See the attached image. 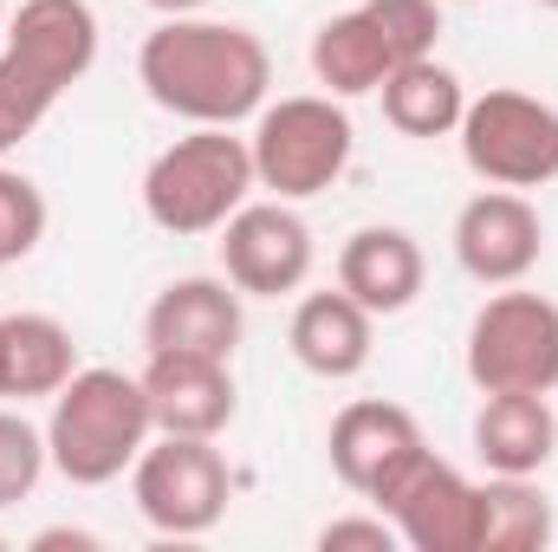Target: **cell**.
Listing matches in <instances>:
<instances>
[{"mask_svg": "<svg viewBox=\"0 0 558 552\" xmlns=\"http://www.w3.org/2000/svg\"><path fill=\"white\" fill-rule=\"evenodd\" d=\"M137 85L149 92L156 111L182 124L234 131L241 118H260L267 85H274V52L241 20L175 13L137 46Z\"/></svg>", "mask_w": 558, "mask_h": 552, "instance_id": "obj_1", "label": "cell"}, {"mask_svg": "<svg viewBox=\"0 0 558 552\" xmlns=\"http://www.w3.org/2000/svg\"><path fill=\"white\" fill-rule=\"evenodd\" d=\"M149 435H156V416H149L143 377L111 371V364H78L46 416V455L72 488L124 481L149 448Z\"/></svg>", "mask_w": 558, "mask_h": 552, "instance_id": "obj_2", "label": "cell"}, {"mask_svg": "<svg viewBox=\"0 0 558 552\" xmlns=\"http://www.w3.org/2000/svg\"><path fill=\"white\" fill-rule=\"evenodd\" d=\"M254 189H260V176H254L247 137H234L221 124H195L189 137H175L169 149L149 156V169H143V215L162 235L195 241V235H221V221Z\"/></svg>", "mask_w": 558, "mask_h": 552, "instance_id": "obj_3", "label": "cell"}, {"mask_svg": "<svg viewBox=\"0 0 558 552\" xmlns=\"http://www.w3.org/2000/svg\"><path fill=\"white\" fill-rule=\"evenodd\" d=\"M247 149H254V176H260V189H274L279 202H312V195H325V189L351 169L357 131H351L344 98H331V92H305V98L260 105Z\"/></svg>", "mask_w": 558, "mask_h": 552, "instance_id": "obj_4", "label": "cell"}, {"mask_svg": "<svg viewBox=\"0 0 558 552\" xmlns=\"http://www.w3.org/2000/svg\"><path fill=\"white\" fill-rule=\"evenodd\" d=\"M461 163L487 182V189H546L558 182V105L533 98V92H481L468 98L461 124Z\"/></svg>", "mask_w": 558, "mask_h": 552, "instance_id": "obj_5", "label": "cell"}, {"mask_svg": "<svg viewBox=\"0 0 558 552\" xmlns=\"http://www.w3.org/2000/svg\"><path fill=\"white\" fill-rule=\"evenodd\" d=\"M131 501L169 540L215 533L228 520V501H234L228 455L215 448V435H149V448L131 468Z\"/></svg>", "mask_w": 558, "mask_h": 552, "instance_id": "obj_6", "label": "cell"}, {"mask_svg": "<svg viewBox=\"0 0 558 552\" xmlns=\"http://www.w3.org/2000/svg\"><path fill=\"white\" fill-rule=\"evenodd\" d=\"M468 384L487 391H558V299L500 286L468 325Z\"/></svg>", "mask_w": 558, "mask_h": 552, "instance_id": "obj_7", "label": "cell"}, {"mask_svg": "<svg viewBox=\"0 0 558 552\" xmlns=\"http://www.w3.org/2000/svg\"><path fill=\"white\" fill-rule=\"evenodd\" d=\"M377 514L416 552H481V481H468L454 461H441L428 442L371 494Z\"/></svg>", "mask_w": 558, "mask_h": 552, "instance_id": "obj_8", "label": "cell"}, {"mask_svg": "<svg viewBox=\"0 0 558 552\" xmlns=\"http://www.w3.org/2000/svg\"><path fill=\"white\" fill-rule=\"evenodd\" d=\"M221 274L241 286V299H286L312 279V228L292 202H241L221 221Z\"/></svg>", "mask_w": 558, "mask_h": 552, "instance_id": "obj_9", "label": "cell"}, {"mask_svg": "<svg viewBox=\"0 0 558 552\" xmlns=\"http://www.w3.org/2000/svg\"><path fill=\"white\" fill-rule=\"evenodd\" d=\"M546 254V221L520 189H481L454 215V261L474 286H520Z\"/></svg>", "mask_w": 558, "mask_h": 552, "instance_id": "obj_10", "label": "cell"}, {"mask_svg": "<svg viewBox=\"0 0 558 552\" xmlns=\"http://www.w3.org/2000/svg\"><path fill=\"white\" fill-rule=\"evenodd\" d=\"M241 332H247V312H241V286L228 274L169 279L143 312V345L149 351H189V358H228L234 364Z\"/></svg>", "mask_w": 558, "mask_h": 552, "instance_id": "obj_11", "label": "cell"}, {"mask_svg": "<svg viewBox=\"0 0 558 552\" xmlns=\"http://www.w3.org/2000/svg\"><path fill=\"white\" fill-rule=\"evenodd\" d=\"M416 448H422V422L403 410V404H390V397H357V404H344V410L331 416V435H325L331 475H338L357 501H371Z\"/></svg>", "mask_w": 558, "mask_h": 552, "instance_id": "obj_12", "label": "cell"}, {"mask_svg": "<svg viewBox=\"0 0 558 552\" xmlns=\"http://www.w3.org/2000/svg\"><path fill=\"white\" fill-rule=\"evenodd\" d=\"M137 377H143V391H149L156 435H221L234 422V410H241V391H234L228 358L149 351V364H143Z\"/></svg>", "mask_w": 558, "mask_h": 552, "instance_id": "obj_13", "label": "cell"}, {"mask_svg": "<svg viewBox=\"0 0 558 552\" xmlns=\"http://www.w3.org/2000/svg\"><path fill=\"white\" fill-rule=\"evenodd\" d=\"M0 46L65 98L98 65V13L92 0H20V13H7Z\"/></svg>", "mask_w": 558, "mask_h": 552, "instance_id": "obj_14", "label": "cell"}, {"mask_svg": "<svg viewBox=\"0 0 558 552\" xmlns=\"http://www.w3.org/2000/svg\"><path fill=\"white\" fill-rule=\"evenodd\" d=\"M422 279H428V261H422V241L410 228L371 221V228H357V235L338 248V286H344L371 319L410 312L422 299Z\"/></svg>", "mask_w": 558, "mask_h": 552, "instance_id": "obj_15", "label": "cell"}, {"mask_svg": "<svg viewBox=\"0 0 558 552\" xmlns=\"http://www.w3.org/2000/svg\"><path fill=\"white\" fill-rule=\"evenodd\" d=\"M286 345L292 358L325 377V384H344L371 364V345H377V319L338 286V292H305L292 305V325H286Z\"/></svg>", "mask_w": 558, "mask_h": 552, "instance_id": "obj_16", "label": "cell"}, {"mask_svg": "<svg viewBox=\"0 0 558 552\" xmlns=\"http://www.w3.org/2000/svg\"><path fill=\"white\" fill-rule=\"evenodd\" d=\"M474 455L487 475H539L558 455V410L539 391H487L474 410Z\"/></svg>", "mask_w": 558, "mask_h": 552, "instance_id": "obj_17", "label": "cell"}, {"mask_svg": "<svg viewBox=\"0 0 558 552\" xmlns=\"http://www.w3.org/2000/svg\"><path fill=\"white\" fill-rule=\"evenodd\" d=\"M397 65H403V59H397V46L384 39V26L371 20V7L331 13V20L312 33V79H318L331 98H371Z\"/></svg>", "mask_w": 558, "mask_h": 552, "instance_id": "obj_18", "label": "cell"}, {"mask_svg": "<svg viewBox=\"0 0 558 552\" xmlns=\"http://www.w3.org/2000/svg\"><path fill=\"white\" fill-rule=\"evenodd\" d=\"M377 98H384V124L397 131V137H454V124H461V111H468V85L428 52V59H410V65H397L384 85H377Z\"/></svg>", "mask_w": 558, "mask_h": 552, "instance_id": "obj_19", "label": "cell"}, {"mask_svg": "<svg viewBox=\"0 0 558 552\" xmlns=\"http://www.w3.org/2000/svg\"><path fill=\"white\" fill-rule=\"evenodd\" d=\"M7 325V397H59L78 371V338L52 312H0Z\"/></svg>", "mask_w": 558, "mask_h": 552, "instance_id": "obj_20", "label": "cell"}, {"mask_svg": "<svg viewBox=\"0 0 558 552\" xmlns=\"http://www.w3.org/2000/svg\"><path fill=\"white\" fill-rule=\"evenodd\" d=\"M553 540V501L539 475H487L481 481V552H539Z\"/></svg>", "mask_w": 558, "mask_h": 552, "instance_id": "obj_21", "label": "cell"}, {"mask_svg": "<svg viewBox=\"0 0 558 552\" xmlns=\"http://www.w3.org/2000/svg\"><path fill=\"white\" fill-rule=\"evenodd\" d=\"M52 105H59V92H52L33 65H20V59L0 46V156L33 137V131L46 124Z\"/></svg>", "mask_w": 558, "mask_h": 552, "instance_id": "obj_22", "label": "cell"}, {"mask_svg": "<svg viewBox=\"0 0 558 552\" xmlns=\"http://www.w3.org/2000/svg\"><path fill=\"white\" fill-rule=\"evenodd\" d=\"M46 195H39V182L26 176V169H7L0 163V267H13V261H26L39 241H46Z\"/></svg>", "mask_w": 558, "mask_h": 552, "instance_id": "obj_23", "label": "cell"}, {"mask_svg": "<svg viewBox=\"0 0 558 552\" xmlns=\"http://www.w3.org/2000/svg\"><path fill=\"white\" fill-rule=\"evenodd\" d=\"M46 468H52V455H46V429L26 422L20 410H0V507L33 501V488H39Z\"/></svg>", "mask_w": 558, "mask_h": 552, "instance_id": "obj_24", "label": "cell"}, {"mask_svg": "<svg viewBox=\"0 0 558 552\" xmlns=\"http://www.w3.org/2000/svg\"><path fill=\"white\" fill-rule=\"evenodd\" d=\"M371 20L384 26V39L397 46V59H428L441 39V0H364Z\"/></svg>", "mask_w": 558, "mask_h": 552, "instance_id": "obj_25", "label": "cell"}, {"mask_svg": "<svg viewBox=\"0 0 558 552\" xmlns=\"http://www.w3.org/2000/svg\"><path fill=\"white\" fill-rule=\"evenodd\" d=\"M318 547L325 552H397L403 547V533H397V527H390V514H377V507H371V514H344V520H325V527H318Z\"/></svg>", "mask_w": 558, "mask_h": 552, "instance_id": "obj_26", "label": "cell"}, {"mask_svg": "<svg viewBox=\"0 0 558 552\" xmlns=\"http://www.w3.org/2000/svg\"><path fill=\"white\" fill-rule=\"evenodd\" d=\"M33 547H39V552H52V547H98V540H92V533H72V527H52V533H39Z\"/></svg>", "mask_w": 558, "mask_h": 552, "instance_id": "obj_27", "label": "cell"}, {"mask_svg": "<svg viewBox=\"0 0 558 552\" xmlns=\"http://www.w3.org/2000/svg\"><path fill=\"white\" fill-rule=\"evenodd\" d=\"M143 7H156L162 20H175V13H208L215 0H143Z\"/></svg>", "mask_w": 558, "mask_h": 552, "instance_id": "obj_28", "label": "cell"}, {"mask_svg": "<svg viewBox=\"0 0 558 552\" xmlns=\"http://www.w3.org/2000/svg\"><path fill=\"white\" fill-rule=\"evenodd\" d=\"M0 404H7V325H0Z\"/></svg>", "mask_w": 558, "mask_h": 552, "instance_id": "obj_29", "label": "cell"}, {"mask_svg": "<svg viewBox=\"0 0 558 552\" xmlns=\"http://www.w3.org/2000/svg\"><path fill=\"white\" fill-rule=\"evenodd\" d=\"M0 33H7V0H0Z\"/></svg>", "mask_w": 558, "mask_h": 552, "instance_id": "obj_30", "label": "cell"}, {"mask_svg": "<svg viewBox=\"0 0 558 552\" xmlns=\"http://www.w3.org/2000/svg\"><path fill=\"white\" fill-rule=\"evenodd\" d=\"M539 7H558V0H539Z\"/></svg>", "mask_w": 558, "mask_h": 552, "instance_id": "obj_31", "label": "cell"}, {"mask_svg": "<svg viewBox=\"0 0 558 552\" xmlns=\"http://www.w3.org/2000/svg\"><path fill=\"white\" fill-rule=\"evenodd\" d=\"M0 547H7V540H0Z\"/></svg>", "mask_w": 558, "mask_h": 552, "instance_id": "obj_32", "label": "cell"}]
</instances>
